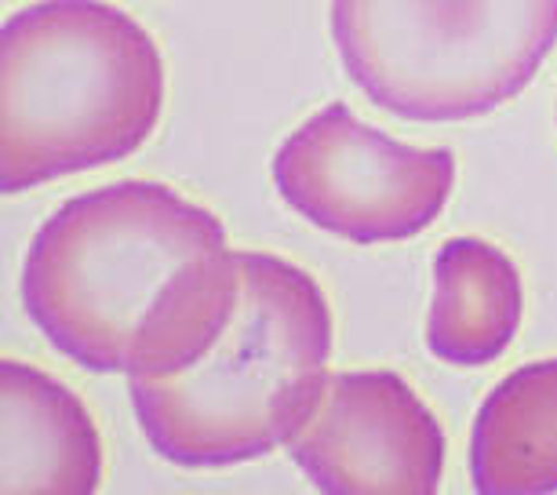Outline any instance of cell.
<instances>
[{
  "label": "cell",
  "mask_w": 557,
  "mask_h": 495,
  "mask_svg": "<svg viewBox=\"0 0 557 495\" xmlns=\"http://www.w3.org/2000/svg\"><path fill=\"white\" fill-rule=\"evenodd\" d=\"M481 495L557 492V357L521 364L485 397L470 434Z\"/></svg>",
  "instance_id": "obj_9"
},
{
  "label": "cell",
  "mask_w": 557,
  "mask_h": 495,
  "mask_svg": "<svg viewBox=\"0 0 557 495\" xmlns=\"http://www.w3.org/2000/svg\"><path fill=\"white\" fill-rule=\"evenodd\" d=\"M164 55L110 0H37L0 29V189L117 164L157 132Z\"/></svg>",
  "instance_id": "obj_3"
},
{
  "label": "cell",
  "mask_w": 557,
  "mask_h": 495,
  "mask_svg": "<svg viewBox=\"0 0 557 495\" xmlns=\"http://www.w3.org/2000/svg\"><path fill=\"white\" fill-rule=\"evenodd\" d=\"M4 495H91L102 484V437L91 412L70 386L40 368L0 361Z\"/></svg>",
  "instance_id": "obj_7"
},
{
  "label": "cell",
  "mask_w": 557,
  "mask_h": 495,
  "mask_svg": "<svg viewBox=\"0 0 557 495\" xmlns=\"http://www.w3.org/2000/svg\"><path fill=\"white\" fill-rule=\"evenodd\" d=\"M18 292L51 350L84 372L175 379L234 321L245 259L215 212L164 183L124 178L45 219Z\"/></svg>",
  "instance_id": "obj_1"
},
{
  "label": "cell",
  "mask_w": 557,
  "mask_h": 495,
  "mask_svg": "<svg viewBox=\"0 0 557 495\" xmlns=\"http://www.w3.org/2000/svg\"><path fill=\"white\" fill-rule=\"evenodd\" d=\"M292 462L329 495H434L445 473V430L397 372H332Z\"/></svg>",
  "instance_id": "obj_6"
},
{
  "label": "cell",
  "mask_w": 557,
  "mask_h": 495,
  "mask_svg": "<svg viewBox=\"0 0 557 495\" xmlns=\"http://www.w3.org/2000/svg\"><path fill=\"white\" fill-rule=\"evenodd\" d=\"M329 29L372 107L459 124L529 88L557 45V0H332Z\"/></svg>",
  "instance_id": "obj_4"
},
{
  "label": "cell",
  "mask_w": 557,
  "mask_h": 495,
  "mask_svg": "<svg viewBox=\"0 0 557 495\" xmlns=\"http://www.w3.org/2000/svg\"><path fill=\"white\" fill-rule=\"evenodd\" d=\"M524 318L521 270L481 237H451L434 256L426 350L445 364L481 368L510 350Z\"/></svg>",
  "instance_id": "obj_8"
},
{
  "label": "cell",
  "mask_w": 557,
  "mask_h": 495,
  "mask_svg": "<svg viewBox=\"0 0 557 495\" xmlns=\"http://www.w3.org/2000/svg\"><path fill=\"white\" fill-rule=\"evenodd\" d=\"M245 292L201 364L175 379H128L143 437L186 470L237 467L288 448L329 389L332 307L296 262L240 251Z\"/></svg>",
  "instance_id": "obj_2"
},
{
  "label": "cell",
  "mask_w": 557,
  "mask_h": 495,
  "mask_svg": "<svg viewBox=\"0 0 557 495\" xmlns=\"http://www.w3.org/2000/svg\"><path fill=\"white\" fill-rule=\"evenodd\" d=\"M270 175L299 219L368 248L437 223L456 186V153L401 143L346 102H329L277 146Z\"/></svg>",
  "instance_id": "obj_5"
}]
</instances>
